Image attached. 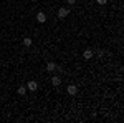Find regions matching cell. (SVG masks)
<instances>
[{"instance_id":"obj_1","label":"cell","mask_w":124,"mask_h":123,"mask_svg":"<svg viewBox=\"0 0 124 123\" xmlns=\"http://www.w3.org/2000/svg\"><path fill=\"white\" fill-rule=\"evenodd\" d=\"M68 15H70V9H66V7H61L58 10V19H66Z\"/></svg>"},{"instance_id":"obj_2","label":"cell","mask_w":124,"mask_h":123,"mask_svg":"<svg viewBox=\"0 0 124 123\" xmlns=\"http://www.w3.org/2000/svg\"><path fill=\"white\" fill-rule=\"evenodd\" d=\"M37 88H38V83L35 80H30L28 83H27V90H30V92H35Z\"/></svg>"},{"instance_id":"obj_3","label":"cell","mask_w":124,"mask_h":123,"mask_svg":"<svg viewBox=\"0 0 124 123\" xmlns=\"http://www.w3.org/2000/svg\"><path fill=\"white\" fill-rule=\"evenodd\" d=\"M37 22H38V23H45V22H46V13H45V12H38V13H37Z\"/></svg>"},{"instance_id":"obj_4","label":"cell","mask_w":124,"mask_h":123,"mask_svg":"<svg viewBox=\"0 0 124 123\" xmlns=\"http://www.w3.org/2000/svg\"><path fill=\"white\" fill-rule=\"evenodd\" d=\"M66 92H68V95H71V96H75V95L78 93V86H76V85H68Z\"/></svg>"},{"instance_id":"obj_5","label":"cell","mask_w":124,"mask_h":123,"mask_svg":"<svg viewBox=\"0 0 124 123\" xmlns=\"http://www.w3.org/2000/svg\"><path fill=\"white\" fill-rule=\"evenodd\" d=\"M22 45H23V47H31V45H33V40H31V38L30 37H25L23 38V40H22Z\"/></svg>"},{"instance_id":"obj_6","label":"cell","mask_w":124,"mask_h":123,"mask_svg":"<svg viewBox=\"0 0 124 123\" xmlns=\"http://www.w3.org/2000/svg\"><path fill=\"white\" fill-rule=\"evenodd\" d=\"M51 85H55V86H58V85H61V76H58V75H55L53 78H51Z\"/></svg>"},{"instance_id":"obj_7","label":"cell","mask_w":124,"mask_h":123,"mask_svg":"<svg viewBox=\"0 0 124 123\" xmlns=\"http://www.w3.org/2000/svg\"><path fill=\"white\" fill-rule=\"evenodd\" d=\"M83 58L85 60H91L93 58V50H85L83 52Z\"/></svg>"},{"instance_id":"obj_8","label":"cell","mask_w":124,"mask_h":123,"mask_svg":"<svg viewBox=\"0 0 124 123\" xmlns=\"http://www.w3.org/2000/svg\"><path fill=\"white\" fill-rule=\"evenodd\" d=\"M53 70H56V63H55V62H48L46 63V72H53Z\"/></svg>"},{"instance_id":"obj_9","label":"cell","mask_w":124,"mask_h":123,"mask_svg":"<svg viewBox=\"0 0 124 123\" xmlns=\"http://www.w3.org/2000/svg\"><path fill=\"white\" fill-rule=\"evenodd\" d=\"M17 92H18V95H22V96H23V95L27 93V86H18V90H17Z\"/></svg>"},{"instance_id":"obj_10","label":"cell","mask_w":124,"mask_h":123,"mask_svg":"<svg viewBox=\"0 0 124 123\" xmlns=\"http://www.w3.org/2000/svg\"><path fill=\"white\" fill-rule=\"evenodd\" d=\"M96 2H98L99 5H106V3H108V0H96Z\"/></svg>"},{"instance_id":"obj_11","label":"cell","mask_w":124,"mask_h":123,"mask_svg":"<svg viewBox=\"0 0 124 123\" xmlns=\"http://www.w3.org/2000/svg\"><path fill=\"white\" fill-rule=\"evenodd\" d=\"M75 2H76V0H66L68 5H75Z\"/></svg>"},{"instance_id":"obj_12","label":"cell","mask_w":124,"mask_h":123,"mask_svg":"<svg viewBox=\"0 0 124 123\" xmlns=\"http://www.w3.org/2000/svg\"><path fill=\"white\" fill-rule=\"evenodd\" d=\"M30 2H35V0H30Z\"/></svg>"}]
</instances>
